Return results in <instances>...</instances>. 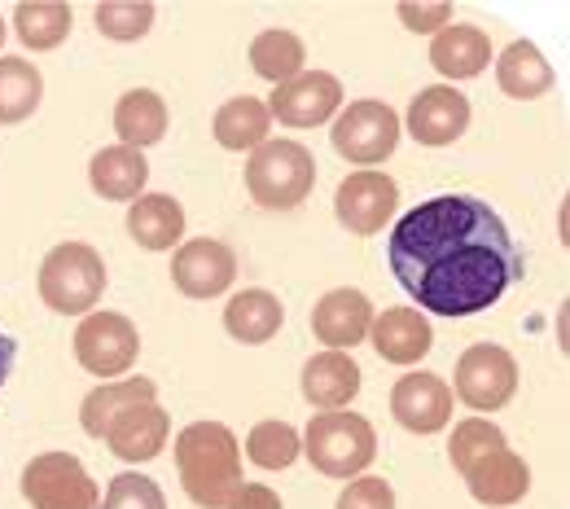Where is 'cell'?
<instances>
[{
    "label": "cell",
    "mask_w": 570,
    "mask_h": 509,
    "mask_svg": "<svg viewBox=\"0 0 570 509\" xmlns=\"http://www.w3.org/2000/svg\"><path fill=\"white\" fill-rule=\"evenodd\" d=\"M386 264L417 312L448 321L497 307L527 268L509 224L474 194H434L395 219Z\"/></svg>",
    "instance_id": "1"
},
{
    "label": "cell",
    "mask_w": 570,
    "mask_h": 509,
    "mask_svg": "<svg viewBox=\"0 0 570 509\" xmlns=\"http://www.w3.org/2000/svg\"><path fill=\"white\" fill-rule=\"evenodd\" d=\"M448 457L479 506L509 509L531 492V466L509 448L504 431L488 418L456 422L448 439Z\"/></svg>",
    "instance_id": "2"
},
{
    "label": "cell",
    "mask_w": 570,
    "mask_h": 509,
    "mask_svg": "<svg viewBox=\"0 0 570 509\" xmlns=\"http://www.w3.org/2000/svg\"><path fill=\"white\" fill-rule=\"evenodd\" d=\"M176 470L198 509H228L242 479V448L224 422H194L176 435Z\"/></svg>",
    "instance_id": "3"
},
{
    "label": "cell",
    "mask_w": 570,
    "mask_h": 509,
    "mask_svg": "<svg viewBox=\"0 0 570 509\" xmlns=\"http://www.w3.org/2000/svg\"><path fill=\"white\" fill-rule=\"evenodd\" d=\"M246 189L268 212H294L316 189V158H312V149L289 141V137H268L264 146L250 149V158H246Z\"/></svg>",
    "instance_id": "4"
},
{
    "label": "cell",
    "mask_w": 570,
    "mask_h": 509,
    "mask_svg": "<svg viewBox=\"0 0 570 509\" xmlns=\"http://www.w3.org/2000/svg\"><path fill=\"white\" fill-rule=\"evenodd\" d=\"M298 443H303L312 470L325 474V479H360L373 466V457H377L373 422L360 418V413H347V409L316 413L307 422V431L298 435Z\"/></svg>",
    "instance_id": "5"
},
{
    "label": "cell",
    "mask_w": 570,
    "mask_h": 509,
    "mask_svg": "<svg viewBox=\"0 0 570 509\" xmlns=\"http://www.w3.org/2000/svg\"><path fill=\"white\" fill-rule=\"evenodd\" d=\"M106 260L97 255V246L88 242H62L45 255L40 264V298L45 307H53L58 316H88L97 312L101 294H106Z\"/></svg>",
    "instance_id": "6"
},
{
    "label": "cell",
    "mask_w": 570,
    "mask_h": 509,
    "mask_svg": "<svg viewBox=\"0 0 570 509\" xmlns=\"http://www.w3.org/2000/svg\"><path fill=\"white\" fill-rule=\"evenodd\" d=\"M330 146L338 149V158H347L352 167H377L386 163L400 146V115L386 101H352L334 115L330 128Z\"/></svg>",
    "instance_id": "7"
},
{
    "label": "cell",
    "mask_w": 570,
    "mask_h": 509,
    "mask_svg": "<svg viewBox=\"0 0 570 509\" xmlns=\"http://www.w3.org/2000/svg\"><path fill=\"white\" fill-rule=\"evenodd\" d=\"M518 395V361L500 343H474L461 352L452 373V400L470 413H497Z\"/></svg>",
    "instance_id": "8"
},
{
    "label": "cell",
    "mask_w": 570,
    "mask_h": 509,
    "mask_svg": "<svg viewBox=\"0 0 570 509\" xmlns=\"http://www.w3.org/2000/svg\"><path fill=\"white\" fill-rule=\"evenodd\" d=\"M75 361L92 378H124L141 356V334L124 312H88L75 330Z\"/></svg>",
    "instance_id": "9"
},
{
    "label": "cell",
    "mask_w": 570,
    "mask_h": 509,
    "mask_svg": "<svg viewBox=\"0 0 570 509\" xmlns=\"http://www.w3.org/2000/svg\"><path fill=\"white\" fill-rule=\"evenodd\" d=\"M22 497L31 509H97V483L75 452H40L22 470Z\"/></svg>",
    "instance_id": "10"
},
{
    "label": "cell",
    "mask_w": 570,
    "mask_h": 509,
    "mask_svg": "<svg viewBox=\"0 0 570 509\" xmlns=\"http://www.w3.org/2000/svg\"><path fill=\"white\" fill-rule=\"evenodd\" d=\"M343 79L330 71H298L273 88V97L264 101L268 115L285 128H325L338 110H343Z\"/></svg>",
    "instance_id": "11"
},
{
    "label": "cell",
    "mask_w": 570,
    "mask_h": 509,
    "mask_svg": "<svg viewBox=\"0 0 570 509\" xmlns=\"http://www.w3.org/2000/svg\"><path fill=\"white\" fill-rule=\"evenodd\" d=\"M395 207H400V185L377 167H360L352 176H343V185L334 194V216L356 237L382 233L395 216Z\"/></svg>",
    "instance_id": "12"
},
{
    "label": "cell",
    "mask_w": 570,
    "mask_h": 509,
    "mask_svg": "<svg viewBox=\"0 0 570 509\" xmlns=\"http://www.w3.org/2000/svg\"><path fill=\"white\" fill-rule=\"evenodd\" d=\"M237 282V255L219 237H189L171 255V286L185 298H219Z\"/></svg>",
    "instance_id": "13"
},
{
    "label": "cell",
    "mask_w": 570,
    "mask_h": 509,
    "mask_svg": "<svg viewBox=\"0 0 570 509\" xmlns=\"http://www.w3.org/2000/svg\"><path fill=\"white\" fill-rule=\"evenodd\" d=\"M452 386L430 369H413L391 386V413L413 435H439L452 422Z\"/></svg>",
    "instance_id": "14"
},
{
    "label": "cell",
    "mask_w": 570,
    "mask_h": 509,
    "mask_svg": "<svg viewBox=\"0 0 570 509\" xmlns=\"http://www.w3.org/2000/svg\"><path fill=\"white\" fill-rule=\"evenodd\" d=\"M404 124H409V137L417 146H452L470 128V97L461 88H452V84H430L413 97Z\"/></svg>",
    "instance_id": "15"
},
{
    "label": "cell",
    "mask_w": 570,
    "mask_h": 509,
    "mask_svg": "<svg viewBox=\"0 0 570 509\" xmlns=\"http://www.w3.org/2000/svg\"><path fill=\"white\" fill-rule=\"evenodd\" d=\"M368 325H373V303L356 286L321 294V303L312 307V334H316V343H325V352L360 348L368 339Z\"/></svg>",
    "instance_id": "16"
},
{
    "label": "cell",
    "mask_w": 570,
    "mask_h": 509,
    "mask_svg": "<svg viewBox=\"0 0 570 509\" xmlns=\"http://www.w3.org/2000/svg\"><path fill=\"white\" fill-rule=\"evenodd\" d=\"M368 343H373V352L386 364H404L409 369V364L430 356L434 330H430L426 312H417L413 303L409 307H386V312H373Z\"/></svg>",
    "instance_id": "17"
},
{
    "label": "cell",
    "mask_w": 570,
    "mask_h": 509,
    "mask_svg": "<svg viewBox=\"0 0 570 509\" xmlns=\"http://www.w3.org/2000/svg\"><path fill=\"white\" fill-rule=\"evenodd\" d=\"M167 431H171V413H167V409L154 400V404H137V409L119 413V418L106 427L101 443H106V448H110L119 461L141 466V461H154V457L163 452Z\"/></svg>",
    "instance_id": "18"
},
{
    "label": "cell",
    "mask_w": 570,
    "mask_h": 509,
    "mask_svg": "<svg viewBox=\"0 0 570 509\" xmlns=\"http://www.w3.org/2000/svg\"><path fill=\"white\" fill-rule=\"evenodd\" d=\"M430 67L443 79H474L492 67V36L479 22H448L430 36Z\"/></svg>",
    "instance_id": "19"
},
{
    "label": "cell",
    "mask_w": 570,
    "mask_h": 509,
    "mask_svg": "<svg viewBox=\"0 0 570 509\" xmlns=\"http://www.w3.org/2000/svg\"><path fill=\"white\" fill-rule=\"evenodd\" d=\"M360 395V364L352 352H316L303 364V400L316 413H338Z\"/></svg>",
    "instance_id": "20"
},
{
    "label": "cell",
    "mask_w": 570,
    "mask_h": 509,
    "mask_svg": "<svg viewBox=\"0 0 570 509\" xmlns=\"http://www.w3.org/2000/svg\"><path fill=\"white\" fill-rule=\"evenodd\" d=\"M88 185L106 203H137L149 185V158L132 146H106L88 163Z\"/></svg>",
    "instance_id": "21"
},
{
    "label": "cell",
    "mask_w": 570,
    "mask_h": 509,
    "mask_svg": "<svg viewBox=\"0 0 570 509\" xmlns=\"http://www.w3.org/2000/svg\"><path fill=\"white\" fill-rule=\"evenodd\" d=\"M285 325V303L273 291H237L224 303V330L228 339L246 343V348H259V343H273Z\"/></svg>",
    "instance_id": "22"
},
{
    "label": "cell",
    "mask_w": 570,
    "mask_h": 509,
    "mask_svg": "<svg viewBox=\"0 0 570 509\" xmlns=\"http://www.w3.org/2000/svg\"><path fill=\"white\" fill-rule=\"evenodd\" d=\"M154 400H158V382H154V378H115V382H101V386H92V391L83 395V404H79V427H83L88 439H101L106 427H110L119 413H128V409H137V404H154Z\"/></svg>",
    "instance_id": "23"
},
{
    "label": "cell",
    "mask_w": 570,
    "mask_h": 509,
    "mask_svg": "<svg viewBox=\"0 0 570 509\" xmlns=\"http://www.w3.org/2000/svg\"><path fill=\"white\" fill-rule=\"evenodd\" d=\"M128 233L141 251H171L185 237V207L171 194H141L128 203Z\"/></svg>",
    "instance_id": "24"
},
{
    "label": "cell",
    "mask_w": 570,
    "mask_h": 509,
    "mask_svg": "<svg viewBox=\"0 0 570 509\" xmlns=\"http://www.w3.org/2000/svg\"><path fill=\"white\" fill-rule=\"evenodd\" d=\"M492 62H497L500 92L513 97V101H535V97H544L553 88V67H549V58L531 40L504 45V53L492 58Z\"/></svg>",
    "instance_id": "25"
},
{
    "label": "cell",
    "mask_w": 570,
    "mask_h": 509,
    "mask_svg": "<svg viewBox=\"0 0 570 509\" xmlns=\"http://www.w3.org/2000/svg\"><path fill=\"white\" fill-rule=\"evenodd\" d=\"M167 101L154 92V88H128L115 106V133H119V146L149 149L167 137Z\"/></svg>",
    "instance_id": "26"
},
{
    "label": "cell",
    "mask_w": 570,
    "mask_h": 509,
    "mask_svg": "<svg viewBox=\"0 0 570 509\" xmlns=\"http://www.w3.org/2000/svg\"><path fill=\"white\" fill-rule=\"evenodd\" d=\"M215 141L233 154L242 149H259L268 137H273V115L259 97H228L219 110H215V124H212Z\"/></svg>",
    "instance_id": "27"
},
{
    "label": "cell",
    "mask_w": 570,
    "mask_h": 509,
    "mask_svg": "<svg viewBox=\"0 0 570 509\" xmlns=\"http://www.w3.org/2000/svg\"><path fill=\"white\" fill-rule=\"evenodd\" d=\"M71 27H75V13L71 4H62V0H22L13 9V36L31 53H49V49L67 45Z\"/></svg>",
    "instance_id": "28"
},
{
    "label": "cell",
    "mask_w": 570,
    "mask_h": 509,
    "mask_svg": "<svg viewBox=\"0 0 570 509\" xmlns=\"http://www.w3.org/2000/svg\"><path fill=\"white\" fill-rule=\"evenodd\" d=\"M45 101V75L27 58H0V128L27 124Z\"/></svg>",
    "instance_id": "29"
},
{
    "label": "cell",
    "mask_w": 570,
    "mask_h": 509,
    "mask_svg": "<svg viewBox=\"0 0 570 509\" xmlns=\"http://www.w3.org/2000/svg\"><path fill=\"white\" fill-rule=\"evenodd\" d=\"M250 71L259 79H268V84H285L298 71H307V45L285 27L259 31L250 40Z\"/></svg>",
    "instance_id": "30"
},
{
    "label": "cell",
    "mask_w": 570,
    "mask_h": 509,
    "mask_svg": "<svg viewBox=\"0 0 570 509\" xmlns=\"http://www.w3.org/2000/svg\"><path fill=\"white\" fill-rule=\"evenodd\" d=\"M92 22L106 40L115 45H132V40H145L149 27H154V4L149 0H101L92 9Z\"/></svg>",
    "instance_id": "31"
},
{
    "label": "cell",
    "mask_w": 570,
    "mask_h": 509,
    "mask_svg": "<svg viewBox=\"0 0 570 509\" xmlns=\"http://www.w3.org/2000/svg\"><path fill=\"white\" fill-rule=\"evenodd\" d=\"M246 457L259 466V470H289L298 457H303V443L298 431L289 422H259L250 435H246Z\"/></svg>",
    "instance_id": "32"
},
{
    "label": "cell",
    "mask_w": 570,
    "mask_h": 509,
    "mask_svg": "<svg viewBox=\"0 0 570 509\" xmlns=\"http://www.w3.org/2000/svg\"><path fill=\"white\" fill-rule=\"evenodd\" d=\"M97 509H167V497H163V488L149 474L124 470V474L110 479V488L97 501Z\"/></svg>",
    "instance_id": "33"
},
{
    "label": "cell",
    "mask_w": 570,
    "mask_h": 509,
    "mask_svg": "<svg viewBox=\"0 0 570 509\" xmlns=\"http://www.w3.org/2000/svg\"><path fill=\"white\" fill-rule=\"evenodd\" d=\"M334 509H395V488L386 479H377V474H360L338 492Z\"/></svg>",
    "instance_id": "34"
},
{
    "label": "cell",
    "mask_w": 570,
    "mask_h": 509,
    "mask_svg": "<svg viewBox=\"0 0 570 509\" xmlns=\"http://www.w3.org/2000/svg\"><path fill=\"white\" fill-rule=\"evenodd\" d=\"M395 13H400V22L413 31V36H439L448 22H452V4H443V0H404V4H395Z\"/></svg>",
    "instance_id": "35"
},
{
    "label": "cell",
    "mask_w": 570,
    "mask_h": 509,
    "mask_svg": "<svg viewBox=\"0 0 570 509\" xmlns=\"http://www.w3.org/2000/svg\"><path fill=\"white\" fill-rule=\"evenodd\" d=\"M228 509H282V497L268 483H242Z\"/></svg>",
    "instance_id": "36"
},
{
    "label": "cell",
    "mask_w": 570,
    "mask_h": 509,
    "mask_svg": "<svg viewBox=\"0 0 570 509\" xmlns=\"http://www.w3.org/2000/svg\"><path fill=\"white\" fill-rule=\"evenodd\" d=\"M13 356H18V348H13V339L0 330V391H4V382H9V369H13Z\"/></svg>",
    "instance_id": "37"
},
{
    "label": "cell",
    "mask_w": 570,
    "mask_h": 509,
    "mask_svg": "<svg viewBox=\"0 0 570 509\" xmlns=\"http://www.w3.org/2000/svg\"><path fill=\"white\" fill-rule=\"evenodd\" d=\"M4 36H9V31H4V18H0V45H4Z\"/></svg>",
    "instance_id": "38"
}]
</instances>
